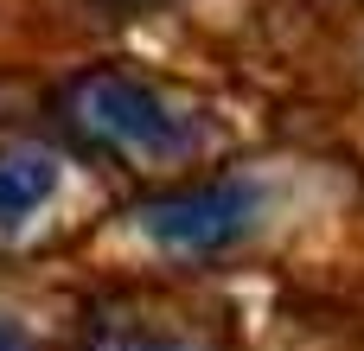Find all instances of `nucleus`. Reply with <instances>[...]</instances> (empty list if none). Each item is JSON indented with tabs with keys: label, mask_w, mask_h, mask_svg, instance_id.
Listing matches in <instances>:
<instances>
[{
	"label": "nucleus",
	"mask_w": 364,
	"mask_h": 351,
	"mask_svg": "<svg viewBox=\"0 0 364 351\" xmlns=\"http://www.w3.org/2000/svg\"><path fill=\"white\" fill-rule=\"evenodd\" d=\"M64 122L83 147L122 160V166H160L192 147V122L179 102H166L154 83L128 70H83L64 83Z\"/></svg>",
	"instance_id": "f257e3e1"
},
{
	"label": "nucleus",
	"mask_w": 364,
	"mask_h": 351,
	"mask_svg": "<svg viewBox=\"0 0 364 351\" xmlns=\"http://www.w3.org/2000/svg\"><path fill=\"white\" fill-rule=\"evenodd\" d=\"M256 211H262V192L250 179H205V185H186V192H160L134 211V224L166 249V256H224L237 249L250 230H256Z\"/></svg>",
	"instance_id": "f03ea898"
},
{
	"label": "nucleus",
	"mask_w": 364,
	"mask_h": 351,
	"mask_svg": "<svg viewBox=\"0 0 364 351\" xmlns=\"http://www.w3.org/2000/svg\"><path fill=\"white\" fill-rule=\"evenodd\" d=\"M64 179V160L45 141H0V230H19L51 205Z\"/></svg>",
	"instance_id": "7ed1b4c3"
},
{
	"label": "nucleus",
	"mask_w": 364,
	"mask_h": 351,
	"mask_svg": "<svg viewBox=\"0 0 364 351\" xmlns=\"http://www.w3.org/2000/svg\"><path fill=\"white\" fill-rule=\"evenodd\" d=\"M77 351H198L186 333L160 326V320H141V313H102L83 326Z\"/></svg>",
	"instance_id": "20e7f679"
},
{
	"label": "nucleus",
	"mask_w": 364,
	"mask_h": 351,
	"mask_svg": "<svg viewBox=\"0 0 364 351\" xmlns=\"http://www.w3.org/2000/svg\"><path fill=\"white\" fill-rule=\"evenodd\" d=\"M0 351H26V339L13 333V320H0Z\"/></svg>",
	"instance_id": "39448f33"
}]
</instances>
